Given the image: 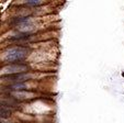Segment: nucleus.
<instances>
[{"label":"nucleus","mask_w":124,"mask_h":123,"mask_svg":"<svg viewBox=\"0 0 124 123\" xmlns=\"http://www.w3.org/2000/svg\"><path fill=\"white\" fill-rule=\"evenodd\" d=\"M42 2L43 1H39V0H29V1H26V5H29V6H39Z\"/></svg>","instance_id":"6"},{"label":"nucleus","mask_w":124,"mask_h":123,"mask_svg":"<svg viewBox=\"0 0 124 123\" xmlns=\"http://www.w3.org/2000/svg\"><path fill=\"white\" fill-rule=\"evenodd\" d=\"M32 35L31 34H28V33H22V34H19L16 35V36H13L10 39V41L12 42H28L30 41Z\"/></svg>","instance_id":"4"},{"label":"nucleus","mask_w":124,"mask_h":123,"mask_svg":"<svg viewBox=\"0 0 124 123\" xmlns=\"http://www.w3.org/2000/svg\"><path fill=\"white\" fill-rule=\"evenodd\" d=\"M29 69V67L26 65L19 63V64H10L8 67H6V73L7 75L9 74H22V73H25Z\"/></svg>","instance_id":"3"},{"label":"nucleus","mask_w":124,"mask_h":123,"mask_svg":"<svg viewBox=\"0 0 124 123\" xmlns=\"http://www.w3.org/2000/svg\"><path fill=\"white\" fill-rule=\"evenodd\" d=\"M12 114V110L9 109V108L6 107H1L0 106V118L1 119H8L10 118Z\"/></svg>","instance_id":"5"},{"label":"nucleus","mask_w":124,"mask_h":123,"mask_svg":"<svg viewBox=\"0 0 124 123\" xmlns=\"http://www.w3.org/2000/svg\"><path fill=\"white\" fill-rule=\"evenodd\" d=\"M29 49L23 46H16L13 49H10L9 51L6 53L5 59L6 62L10 64H19L28 56Z\"/></svg>","instance_id":"1"},{"label":"nucleus","mask_w":124,"mask_h":123,"mask_svg":"<svg viewBox=\"0 0 124 123\" xmlns=\"http://www.w3.org/2000/svg\"><path fill=\"white\" fill-rule=\"evenodd\" d=\"M31 78V75L28 73H22V74H9L1 76L2 80H7L9 82H14V84H22L24 80Z\"/></svg>","instance_id":"2"}]
</instances>
